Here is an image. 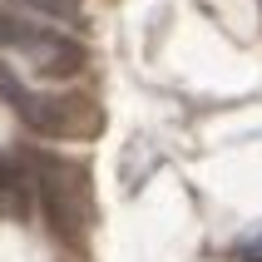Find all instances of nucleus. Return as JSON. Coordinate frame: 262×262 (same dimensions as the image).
I'll return each instance as SVG.
<instances>
[{
	"label": "nucleus",
	"mask_w": 262,
	"mask_h": 262,
	"mask_svg": "<svg viewBox=\"0 0 262 262\" xmlns=\"http://www.w3.org/2000/svg\"><path fill=\"white\" fill-rule=\"evenodd\" d=\"M0 45L10 55H25L35 74H50V79H64V74L84 70V45L70 40V35H55V30L40 25H20V20H0Z\"/></svg>",
	"instance_id": "f257e3e1"
},
{
	"label": "nucleus",
	"mask_w": 262,
	"mask_h": 262,
	"mask_svg": "<svg viewBox=\"0 0 262 262\" xmlns=\"http://www.w3.org/2000/svg\"><path fill=\"white\" fill-rule=\"evenodd\" d=\"M40 168H45V173H35V183H40L45 213L55 218L59 237H79V233L89 228V218H94L84 168H70V163H55V159H45Z\"/></svg>",
	"instance_id": "f03ea898"
},
{
	"label": "nucleus",
	"mask_w": 262,
	"mask_h": 262,
	"mask_svg": "<svg viewBox=\"0 0 262 262\" xmlns=\"http://www.w3.org/2000/svg\"><path fill=\"white\" fill-rule=\"evenodd\" d=\"M30 10L50 15V20H70V15H79V0H25Z\"/></svg>",
	"instance_id": "7ed1b4c3"
},
{
	"label": "nucleus",
	"mask_w": 262,
	"mask_h": 262,
	"mask_svg": "<svg viewBox=\"0 0 262 262\" xmlns=\"http://www.w3.org/2000/svg\"><path fill=\"white\" fill-rule=\"evenodd\" d=\"M257 5H262V0H257Z\"/></svg>",
	"instance_id": "20e7f679"
}]
</instances>
